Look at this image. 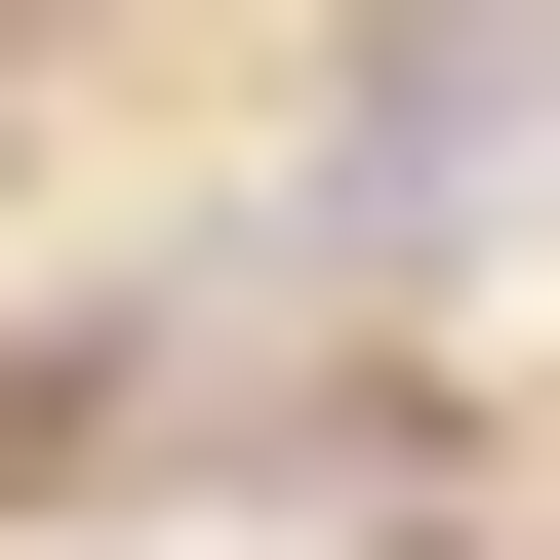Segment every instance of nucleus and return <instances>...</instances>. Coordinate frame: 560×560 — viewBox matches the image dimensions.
Returning <instances> with one entry per match:
<instances>
[{"label":"nucleus","mask_w":560,"mask_h":560,"mask_svg":"<svg viewBox=\"0 0 560 560\" xmlns=\"http://www.w3.org/2000/svg\"><path fill=\"white\" fill-rule=\"evenodd\" d=\"M521 120H560V0H400V40H361V120H320V241H400V200H480Z\"/></svg>","instance_id":"f257e3e1"}]
</instances>
